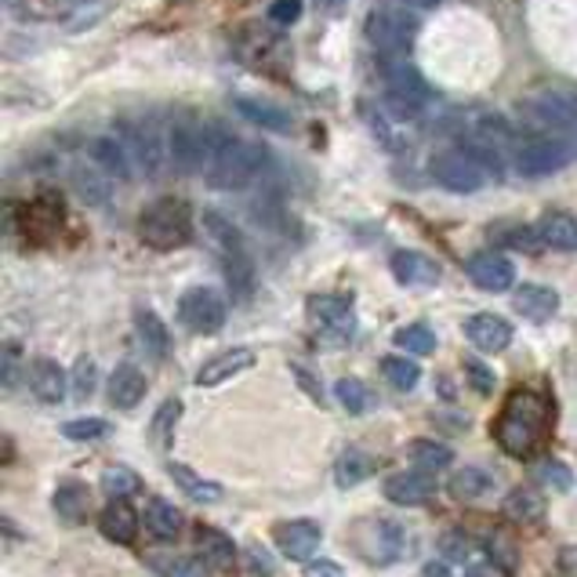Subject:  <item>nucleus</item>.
<instances>
[{"instance_id": "13", "label": "nucleus", "mask_w": 577, "mask_h": 577, "mask_svg": "<svg viewBox=\"0 0 577 577\" xmlns=\"http://www.w3.org/2000/svg\"><path fill=\"white\" fill-rule=\"evenodd\" d=\"M385 498L392 505H404V508H418V505H429L432 494H436V479L432 472H421V469H410V472H396L385 479Z\"/></svg>"}, {"instance_id": "22", "label": "nucleus", "mask_w": 577, "mask_h": 577, "mask_svg": "<svg viewBox=\"0 0 577 577\" xmlns=\"http://www.w3.org/2000/svg\"><path fill=\"white\" fill-rule=\"evenodd\" d=\"M99 530H102V538H109L113 545H131L135 534H139V516H135V508L123 498H113L102 508Z\"/></svg>"}, {"instance_id": "2", "label": "nucleus", "mask_w": 577, "mask_h": 577, "mask_svg": "<svg viewBox=\"0 0 577 577\" xmlns=\"http://www.w3.org/2000/svg\"><path fill=\"white\" fill-rule=\"evenodd\" d=\"M208 135V163H203V178H208L211 189H243L247 182H255L258 171H262L266 149L247 139H232L222 131V123H208L203 128Z\"/></svg>"}, {"instance_id": "40", "label": "nucleus", "mask_w": 577, "mask_h": 577, "mask_svg": "<svg viewBox=\"0 0 577 577\" xmlns=\"http://www.w3.org/2000/svg\"><path fill=\"white\" fill-rule=\"evenodd\" d=\"M102 490L109 494V501L113 498H128V494H139L142 490V476L123 469V465H113V469L102 472Z\"/></svg>"}, {"instance_id": "39", "label": "nucleus", "mask_w": 577, "mask_h": 577, "mask_svg": "<svg viewBox=\"0 0 577 577\" xmlns=\"http://www.w3.org/2000/svg\"><path fill=\"white\" fill-rule=\"evenodd\" d=\"M534 484H541V487L556 490V494H567V490L574 487V472H570L563 461L548 458V461H538V465H534Z\"/></svg>"}, {"instance_id": "50", "label": "nucleus", "mask_w": 577, "mask_h": 577, "mask_svg": "<svg viewBox=\"0 0 577 577\" xmlns=\"http://www.w3.org/2000/svg\"><path fill=\"white\" fill-rule=\"evenodd\" d=\"M301 19V0H277L269 8V22L272 26H295Z\"/></svg>"}, {"instance_id": "14", "label": "nucleus", "mask_w": 577, "mask_h": 577, "mask_svg": "<svg viewBox=\"0 0 577 577\" xmlns=\"http://www.w3.org/2000/svg\"><path fill=\"white\" fill-rule=\"evenodd\" d=\"M465 338H469L479 352H505L508 341H513V324L498 312H476L465 320Z\"/></svg>"}, {"instance_id": "53", "label": "nucleus", "mask_w": 577, "mask_h": 577, "mask_svg": "<svg viewBox=\"0 0 577 577\" xmlns=\"http://www.w3.org/2000/svg\"><path fill=\"white\" fill-rule=\"evenodd\" d=\"M295 375H298V378H301V385H306V389L312 392V400H316V404H320V400H324V392H320V381H312V378L306 375V370H301V367H298V364H295Z\"/></svg>"}, {"instance_id": "48", "label": "nucleus", "mask_w": 577, "mask_h": 577, "mask_svg": "<svg viewBox=\"0 0 577 577\" xmlns=\"http://www.w3.org/2000/svg\"><path fill=\"white\" fill-rule=\"evenodd\" d=\"M439 553H447L450 563H461V559H469L472 548L461 530H450V534H444V541H439Z\"/></svg>"}, {"instance_id": "12", "label": "nucleus", "mask_w": 577, "mask_h": 577, "mask_svg": "<svg viewBox=\"0 0 577 577\" xmlns=\"http://www.w3.org/2000/svg\"><path fill=\"white\" fill-rule=\"evenodd\" d=\"M272 538H277V548L287 559L309 563L324 541V530H320V524H312V519H291V524H280L272 530Z\"/></svg>"}, {"instance_id": "21", "label": "nucleus", "mask_w": 577, "mask_h": 577, "mask_svg": "<svg viewBox=\"0 0 577 577\" xmlns=\"http://www.w3.org/2000/svg\"><path fill=\"white\" fill-rule=\"evenodd\" d=\"M255 349H229V352H218L215 360H208L200 370H197V385L203 389H211V385H222L226 378H237L240 370L255 367Z\"/></svg>"}, {"instance_id": "45", "label": "nucleus", "mask_w": 577, "mask_h": 577, "mask_svg": "<svg viewBox=\"0 0 577 577\" xmlns=\"http://www.w3.org/2000/svg\"><path fill=\"white\" fill-rule=\"evenodd\" d=\"M461 367H465V378H469V385H472L479 396H490L494 392V370L487 364H479V360H472V356H469V360H465Z\"/></svg>"}, {"instance_id": "32", "label": "nucleus", "mask_w": 577, "mask_h": 577, "mask_svg": "<svg viewBox=\"0 0 577 577\" xmlns=\"http://www.w3.org/2000/svg\"><path fill=\"white\" fill-rule=\"evenodd\" d=\"M501 513L513 519V524H541V519H545V501H541V494L516 487L513 494H505Z\"/></svg>"}, {"instance_id": "16", "label": "nucleus", "mask_w": 577, "mask_h": 577, "mask_svg": "<svg viewBox=\"0 0 577 577\" xmlns=\"http://www.w3.org/2000/svg\"><path fill=\"white\" fill-rule=\"evenodd\" d=\"M222 272H226L229 295L237 301H247L255 295V262H251V255L243 251L240 240L222 243Z\"/></svg>"}, {"instance_id": "28", "label": "nucleus", "mask_w": 577, "mask_h": 577, "mask_svg": "<svg viewBox=\"0 0 577 577\" xmlns=\"http://www.w3.org/2000/svg\"><path fill=\"white\" fill-rule=\"evenodd\" d=\"M541 243L553 251H577V218L567 211H548L538 218Z\"/></svg>"}, {"instance_id": "36", "label": "nucleus", "mask_w": 577, "mask_h": 577, "mask_svg": "<svg viewBox=\"0 0 577 577\" xmlns=\"http://www.w3.org/2000/svg\"><path fill=\"white\" fill-rule=\"evenodd\" d=\"M146 563L157 577H208V563H197V559H186V556L160 553V556H149Z\"/></svg>"}, {"instance_id": "49", "label": "nucleus", "mask_w": 577, "mask_h": 577, "mask_svg": "<svg viewBox=\"0 0 577 577\" xmlns=\"http://www.w3.org/2000/svg\"><path fill=\"white\" fill-rule=\"evenodd\" d=\"M490 559L498 563V567L505 570V574H513L516 570V548H513V541L508 538H490Z\"/></svg>"}, {"instance_id": "4", "label": "nucleus", "mask_w": 577, "mask_h": 577, "mask_svg": "<svg viewBox=\"0 0 577 577\" xmlns=\"http://www.w3.org/2000/svg\"><path fill=\"white\" fill-rule=\"evenodd\" d=\"M139 237L153 251H175L192 240V211L182 200H157L139 215Z\"/></svg>"}, {"instance_id": "17", "label": "nucleus", "mask_w": 577, "mask_h": 577, "mask_svg": "<svg viewBox=\"0 0 577 577\" xmlns=\"http://www.w3.org/2000/svg\"><path fill=\"white\" fill-rule=\"evenodd\" d=\"M513 309L524 316V320H534V324H545L553 320L556 309H559V295L553 287H541V283H524L519 291L513 295Z\"/></svg>"}, {"instance_id": "52", "label": "nucleus", "mask_w": 577, "mask_h": 577, "mask_svg": "<svg viewBox=\"0 0 577 577\" xmlns=\"http://www.w3.org/2000/svg\"><path fill=\"white\" fill-rule=\"evenodd\" d=\"M316 8H320L327 19H338L341 11L349 8V0H316Z\"/></svg>"}, {"instance_id": "24", "label": "nucleus", "mask_w": 577, "mask_h": 577, "mask_svg": "<svg viewBox=\"0 0 577 577\" xmlns=\"http://www.w3.org/2000/svg\"><path fill=\"white\" fill-rule=\"evenodd\" d=\"M51 508L66 527H80L88 519V487L80 479H62L51 494Z\"/></svg>"}, {"instance_id": "38", "label": "nucleus", "mask_w": 577, "mask_h": 577, "mask_svg": "<svg viewBox=\"0 0 577 577\" xmlns=\"http://www.w3.org/2000/svg\"><path fill=\"white\" fill-rule=\"evenodd\" d=\"M178 418H182V404H178V400L160 404L153 425H149V444H153L157 450H168V447H171V436H175Z\"/></svg>"}, {"instance_id": "26", "label": "nucleus", "mask_w": 577, "mask_h": 577, "mask_svg": "<svg viewBox=\"0 0 577 577\" xmlns=\"http://www.w3.org/2000/svg\"><path fill=\"white\" fill-rule=\"evenodd\" d=\"M385 80H389V91L404 94V99L418 102V106H425L432 99L429 80H425L415 66H407V62H385Z\"/></svg>"}, {"instance_id": "29", "label": "nucleus", "mask_w": 577, "mask_h": 577, "mask_svg": "<svg viewBox=\"0 0 577 577\" xmlns=\"http://www.w3.org/2000/svg\"><path fill=\"white\" fill-rule=\"evenodd\" d=\"M237 113L255 123V128L262 131H287L291 128V113H287L283 106H272L266 99H237Z\"/></svg>"}, {"instance_id": "35", "label": "nucleus", "mask_w": 577, "mask_h": 577, "mask_svg": "<svg viewBox=\"0 0 577 577\" xmlns=\"http://www.w3.org/2000/svg\"><path fill=\"white\" fill-rule=\"evenodd\" d=\"M375 472V458L364 455V450H346L338 461H335V484L338 487H356Z\"/></svg>"}, {"instance_id": "8", "label": "nucleus", "mask_w": 577, "mask_h": 577, "mask_svg": "<svg viewBox=\"0 0 577 577\" xmlns=\"http://www.w3.org/2000/svg\"><path fill=\"white\" fill-rule=\"evenodd\" d=\"M178 320H182L192 335H218L226 324V301L211 287H189L178 298Z\"/></svg>"}, {"instance_id": "34", "label": "nucleus", "mask_w": 577, "mask_h": 577, "mask_svg": "<svg viewBox=\"0 0 577 577\" xmlns=\"http://www.w3.org/2000/svg\"><path fill=\"white\" fill-rule=\"evenodd\" d=\"M494 487V476L487 469H479V465H461V472L450 476V494L461 501L469 498H484V494Z\"/></svg>"}, {"instance_id": "42", "label": "nucleus", "mask_w": 577, "mask_h": 577, "mask_svg": "<svg viewBox=\"0 0 577 577\" xmlns=\"http://www.w3.org/2000/svg\"><path fill=\"white\" fill-rule=\"evenodd\" d=\"M396 346L415 352V356H429L436 349V335L425 324H410V327H400V331H396Z\"/></svg>"}, {"instance_id": "27", "label": "nucleus", "mask_w": 577, "mask_h": 577, "mask_svg": "<svg viewBox=\"0 0 577 577\" xmlns=\"http://www.w3.org/2000/svg\"><path fill=\"white\" fill-rule=\"evenodd\" d=\"M135 331H139L142 349L153 356V360H163V356L171 352V331L153 309H146V306L135 309Z\"/></svg>"}, {"instance_id": "7", "label": "nucleus", "mask_w": 577, "mask_h": 577, "mask_svg": "<svg viewBox=\"0 0 577 577\" xmlns=\"http://www.w3.org/2000/svg\"><path fill=\"white\" fill-rule=\"evenodd\" d=\"M168 157L178 175H192L200 163H208V135L189 113L175 117L168 128Z\"/></svg>"}, {"instance_id": "46", "label": "nucleus", "mask_w": 577, "mask_h": 577, "mask_svg": "<svg viewBox=\"0 0 577 577\" xmlns=\"http://www.w3.org/2000/svg\"><path fill=\"white\" fill-rule=\"evenodd\" d=\"M243 559H247V570H251L255 577H272V574H277V563H272V556L266 553L262 545H251V548H247Z\"/></svg>"}, {"instance_id": "43", "label": "nucleus", "mask_w": 577, "mask_h": 577, "mask_svg": "<svg viewBox=\"0 0 577 577\" xmlns=\"http://www.w3.org/2000/svg\"><path fill=\"white\" fill-rule=\"evenodd\" d=\"M73 186L80 189V197L88 203H102L106 200V175L99 168H77L73 171Z\"/></svg>"}, {"instance_id": "3", "label": "nucleus", "mask_w": 577, "mask_h": 577, "mask_svg": "<svg viewBox=\"0 0 577 577\" xmlns=\"http://www.w3.org/2000/svg\"><path fill=\"white\" fill-rule=\"evenodd\" d=\"M574 157H577V142L570 139V135L538 131V135H527V139H519L513 146V168L524 178L556 175V171L567 168Z\"/></svg>"}, {"instance_id": "57", "label": "nucleus", "mask_w": 577, "mask_h": 577, "mask_svg": "<svg viewBox=\"0 0 577 577\" xmlns=\"http://www.w3.org/2000/svg\"><path fill=\"white\" fill-rule=\"evenodd\" d=\"M570 102H574V109H577V94H570Z\"/></svg>"}, {"instance_id": "18", "label": "nucleus", "mask_w": 577, "mask_h": 577, "mask_svg": "<svg viewBox=\"0 0 577 577\" xmlns=\"http://www.w3.org/2000/svg\"><path fill=\"white\" fill-rule=\"evenodd\" d=\"M392 277L407 283V287H429L436 283L439 277H444V269H439V262H432L429 255L421 251H396L392 255Z\"/></svg>"}, {"instance_id": "5", "label": "nucleus", "mask_w": 577, "mask_h": 577, "mask_svg": "<svg viewBox=\"0 0 577 577\" xmlns=\"http://www.w3.org/2000/svg\"><path fill=\"white\" fill-rule=\"evenodd\" d=\"M352 545L367 563L375 567H389V563H400L407 556V530L396 519H360L352 530Z\"/></svg>"}, {"instance_id": "37", "label": "nucleus", "mask_w": 577, "mask_h": 577, "mask_svg": "<svg viewBox=\"0 0 577 577\" xmlns=\"http://www.w3.org/2000/svg\"><path fill=\"white\" fill-rule=\"evenodd\" d=\"M381 375H385V381L392 385V389L410 392L418 385V378H421V367L415 360H407V356H385Z\"/></svg>"}, {"instance_id": "55", "label": "nucleus", "mask_w": 577, "mask_h": 577, "mask_svg": "<svg viewBox=\"0 0 577 577\" xmlns=\"http://www.w3.org/2000/svg\"><path fill=\"white\" fill-rule=\"evenodd\" d=\"M400 4H410V8H436L439 0H400Z\"/></svg>"}, {"instance_id": "51", "label": "nucleus", "mask_w": 577, "mask_h": 577, "mask_svg": "<svg viewBox=\"0 0 577 577\" xmlns=\"http://www.w3.org/2000/svg\"><path fill=\"white\" fill-rule=\"evenodd\" d=\"M306 577H346V570L331 559H316V563H306Z\"/></svg>"}, {"instance_id": "54", "label": "nucleus", "mask_w": 577, "mask_h": 577, "mask_svg": "<svg viewBox=\"0 0 577 577\" xmlns=\"http://www.w3.org/2000/svg\"><path fill=\"white\" fill-rule=\"evenodd\" d=\"M425 577H450V570H447V563H425V570H421Z\"/></svg>"}, {"instance_id": "15", "label": "nucleus", "mask_w": 577, "mask_h": 577, "mask_svg": "<svg viewBox=\"0 0 577 577\" xmlns=\"http://www.w3.org/2000/svg\"><path fill=\"white\" fill-rule=\"evenodd\" d=\"M309 316H312V324H320L324 331L335 335V338H349L352 327H356L349 298H338V295H312Z\"/></svg>"}, {"instance_id": "19", "label": "nucleus", "mask_w": 577, "mask_h": 577, "mask_svg": "<svg viewBox=\"0 0 577 577\" xmlns=\"http://www.w3.org/2000/svg\"><path fill=\"white\" fill-rule=\"evenodd\" d=\"M66 385H70V378H66V370L48 360V356H40V360L30 364V389L40 404H62L66 400Z\"/></svg>"}, {"instance_id": "41", "label": "nucleus", "mask_w": 577, "mask_h": 577, "mask_svg": "<svg viewBox=\"0 0 577 577\" xmlns=\"http://www.w3.org/2000/svg\"><path fill=\"white\" fill-rule=\"evenodd\" d=\"M335 396H338V404L349 410V415H364V410L370 407V392H367V385L360 378H341L335 385Z\"/></svg>"}, {"instance_id": "6", "label": "nucleus", "mask_w": 577, "mask_h": 577, "mask_svg": "<svg viewBox=\"0 0 577 577\" xmlns=\"http://www.w3.org/2000/svg\"><path fill=\"white\" fill-rule=\"evenodd\" d=\"M418 30H421L418 16L404 8H378V11H370L364 22V33L370 44L381 51H396V54H404L410 44H415Z\"/></svg>"}, {"instance_id": "31", "label": "nucleus", "mask_w": 577, "mask_h": 577, "mask_svg": "<svg viewBox=\"0 0 577 577\" xmlns=\"http://www.w3.org/2000/svg\"><path fill=\"white\" fill-rule=\"evenodd\" d=\"M182 524H186V519H182V513H178L171 501L149 498V505H146V530L153 534V538L171 541V538L182 534Z\"/></svg>"}, {"instance_id": "1", "label": "nucleus", "mask_w": 577, "mask_h": 577, "mask_svg": "<svg viewBox=\"0 0 577 577\" xmlns=\"http://www.w3.org/2000/svg\"><path fill=\"white\" fill-rule=\"evenodd\" d=\"M553 432V400L538 389L508 392L505 407L490 425V436L508 458H534Z\"/></svg>"}, {"instance_id": "23", "label": "nucleus", "mask_w": 577, "mask_h": 577, "mask_svg": "<svg viewBox=\"0 0 577 577\" xmlns=\"http://www.w3.org/2000/svg\"><path fill=\"white\" fill-rule=\"evenodd\" d=\"M192 541H197V553L211 570H232V563H237V545H232L229 534L215 530V527H197L192 530Z\"/></svg>"}, {"instance_id": "30", "label": "nucleus", "mask_w": 577, "mask_h": 577, "mask_svg": "<svg viewBox=\"0 0 577 577\" xmlns=\"http://www.w3.org/2000/svg\"><path fill=\"white\" fill-rule=\"evenodd\" d=\"M168 472H171V479L178 484V490L189 494L192 501H203V505L222 501V484H215V479H203V476H197V472L189 469V465H182V461H171V465H168Z\"/></svg>"}, {"instance_id": "44", "label": "nucleus", "mask_w": 577, "mask_h": 577, "mask_svg": "<svg viewBox=\"0 0 577 577\" xmlns=\"http://www.w3.org/2000/svg\"><path fill=\"white\" fill-rule=\"evenodd\" d=\"M109 432V425L102 418H77L62 425V436L73 439V444H88V439H102Z\"/></svg>"}, {"instance_id": "10", "label": "nucleus", "mask_w": 577, "mask_h": 577, "mask_svg": "<svg viewBox=\"0 0 577 577\" xmlns=\"http://www.w3.org/2000/svg\"><path fill=\"white\" fill-rule=\"evenodd\" d=\"M120 135H123V146H128L131 160L139 163L146 175H157L163 163V142H168V135H160L153 120H123Z\"/></svg>"}, {"instance_id": "56", "label": "nucleus", "mask_w": 577, "mask_h": 577, "mask_svg": "<svg viewBox=\"0 0 577 577\" xmlns=\"http://www.w3.org/2000/svg\"><path fill=\"white\" fill-rule=\"evenodd\" d=\"M465 577H490V570H487V567H472Z\"/></svg>"}, {"instance_id": "20", "label": "nucleus", "mask_w": 577, "mask_h": 577, "mask_svg": "<svg viewBox=\"0 0 577 577\" xmlns=\"http://www.w3.org/2000/svg\"><path fill=\"white\" fill-rule=\"evenodd\" d=\"M91 163L99 168L106 178H117V182H128L131 178V153L128 146H123L120 139H113V135H106V139H94L91 142Z\"/></svg>"}, {"instance_id": "11", "label": "nucleus", "mask_w": 577, "mask_h": 577, "mask_svg": "<svg viewBox=\"0 0 577 577\" xmlns=\"http://www.w3.org/2000/svg\"><path fill=\"white\" fill-rule=\"evenodd\" d=\"M465 272H469V280L479 287V291H490V295L513 291V283H516V266L508 262L505 255H498V251L472 255L469 266H465Z\"/></svg>"}, {"instance_id": "33", "label": "nucleus", "mask_w": 577, "mask_h": 577, "mask_svg": "<svg viewBox=\"0 0 577 577\" xmlns=\"http://www.w3.org/2000/svg\"><path fill=\"white\" fill-rule=\"evenodd\" d=\"M407 458L415 469L421 472H439V469H447L450 461H455V455H450V447L444 444H436V439H415V444L407 447Z\"/></svg>"}, {"instance_id": "25", "label": "nucleus", "mask_w": 577, "mask_h": 577, "mask_svg": "<svg viewBox=\"0 0 577 577\" xmlns=\"http://www.w3.org/2000/svg\"><path fill=\"white\" fill-rule=\"evenodd\" d=\"M109 404L120 407V410H131V407H139L142 404V396H146V378H142V370L135 367V364H120L113 370V378H109Z\"/></svg>"}, {"instance_id": "47", "label": "nucleus", "mask_w": 577, "mask_h": 577, "mask_svg": "<svg viewBox=\"0 0 577 577\" xmlns=\"http://www.w3.org/2000/svg\"><path fill=\"white\" fill-rule=\"evenodd\" d=\"M94 378H99V370H94V360H77V370H73V385H77V396L80 400H88L94 392Z\"/></svg>"}, {"instance_id": "9", "label": "nucleus", "mask_w": 577, "mask_h": 577, "mask_svg": "<svg viewBox=\"0 0 577 577\" xmlns=\"http://www.w3.org/2000/svg\"><path fill=\"white\" fill-rule=\"evenodd\" d=\"M432 178L444 189L450 192H461V197H469V192H476L479 186L487 182V171L479 168V163L472 160L469 149H447V153H439L432 160Z\"/></svg>"}]
</instances>
